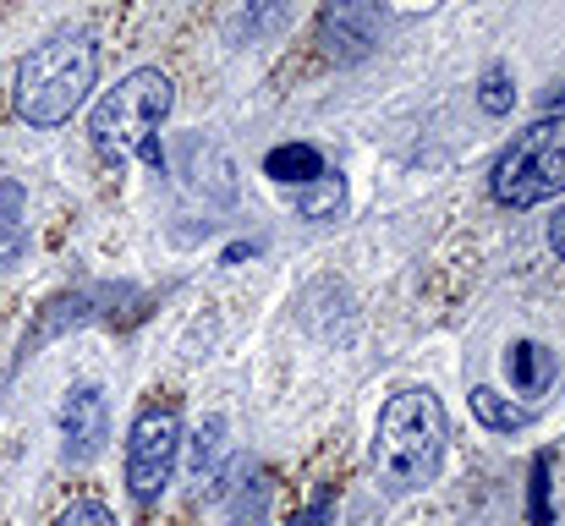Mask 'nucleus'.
Listing matches in <instances>:
<instances>
[{"mask_svg": "<svg viewBox=\"0 0 565 526\" xmlns=\"http://www.w3.org/2000/svg\"><path fill=\"white\" fill-rule=\"evenodd\" d=\"M99 77V50L83 28H61L33 44L17 66V116L28 127H61L83 110Z\"/></svg>", "mask_w": 565, "mask_h": 526, "instance_id": "f257e3e1", "label": "nucleus"}, {"mask_svg": "<svg viewBox=\"0 0 565 526\" xmlns=\"http://www.w3.org/2000/svg\"><path fill=\"white\" fill-rule=\"evenodd\" d=\"M445 461V406L428 389H401L379 406L374 472L384 494H417Z\"/></svg>", "mask_w": 565, "mask_h": 526, "instance_id": "f03ea898", "label": "nucleus"}, {"mask_svg": "<svg viewBox=\"0 0 565 526\" xmlns=\"http://www.w3.org/2000/svg\"><path fill=\"white\" fill-rule=\"evenodd\" d=\"M171 105H177V83H171L160 66H138V72H127V77L94 105V121H88L94 149H99L110 165H127V160H149V165H160L154 138H160Z\"/></svg>", "mask_w": 565, "mask_h": 526, "instance_id": "7ed1b4c3", "label": "nucleus"}, {"mask_svg": "<svg viewBox=\"0 0 565 526\" xmlns=\"http://www.w3.org/2000/svg\"><path fill=\"white\" fill-rule=\"evenodd\" d=\"M565 192V116H544L494 160V197L505 208H539Z\"/></svg>", "mask_w": 565, "mask_h": 526, "instance_id": "20e7f679", "label": "nucleus"}, {"mask_svg": "<svg viewBox=\"0 0 565 526\" xmlns=\"http://www.w3.org/2000/svg\"><path fill=\"white\" fill-rule=\"evenodd\" d=\"M182 461V411L177 406H143L127 433V494L138 505H154Z\"/></svg>", "mask_w": 565, "mask_h": 526, "instance_id": "39448f33", "label": "nucleus"}, {"mask_svg": "<svg viewBox=\"0 0 565 526\" xmlns=\"http://www.w3.org/2000/svg\"><path fill=\"white\" fill-rule=\"evenodd\" d=\"M379 28H384V0H324L319 11V44L335 66L363 61L379 44Z\"/></svg>", "mask_w": 565, "mask_h": 526, "instance_id": "423d86ee", "label": "nucleus"}, {"mask_svg": "<svg viewBox=\"0 0 565 526\" xmlns=\"http://www.w3.org/2000/svg\"><path fill=\"white\" fill-rule=\"evenodd\" d=\"M105 439H110V406H105V395L94 384L72 389L61 400V455L72 466H88L105 450Z\"/></svg>", "mask_w": 565, "mask_h": 526, "instance_id": "0eeeda50", "label": "nucleus"}, {"mask_svg": "<svg viewBox=\"0 0 565 526\" xmlns=\"http://www.w3.org/2000/svg\"><path fill=\"white\" fill-rule=\"evenodd\" d=\"M291 22V0H242V11L225 22L231 44H264Z\"/></svg>", "mask_w": 565, "mask_h": 526, "instance_id": "6e6552de", "label": "nucleus"}, {"mask_svg": "<svg viewBox=\"0 0 565 526\" xmlns=\"http://www.w3.org/2000/svg\"><path fill=\"white\" fill-rule=\"evenodd\" d=\"M22 253H28V192L11 175H0V269L17 264Z\"/></svg>", "mask_w": 565, "mask_h": 526, "instance_id": "1a4fd4ad", "label": "nucleus"}, {"mask_svg": "<svg viewBox=\"0 0 565 526\" xmlns=\"http://www.w3.org/2000/svg\"><path fill=\"white\" fill-rule=\"evenodd\" d=\"M264 175L280 181V186H308V181L324 175V154L313 143H280V149L264 154Z\"/></svg>", "mask_w": 565, "mask_h": 526, "instance_id": "9d476101", "label": "nucleus"}, {"mask_svg": "<svg viewBox=\"0 0 565 526\" xmlns=\"http://www.w3.org/2000/svg\"><path fill=\"white\" fill-rule=\"evenodd\" d=\"M505 373H511V384L522 395H539L555 378V351H544L539 341H516V346L505 351Z\"/></svg>", "mask_w": 565, "mask_h": 526, "instance_id": "9b49d317", "label": "nucleus"}, {"mask_svg": "<svg viewBox=\"0 0 565 526\" xmlns=\"http://www.w3.org/2000/svg\"><path fill=\"white\" fill-rule=\"evenodd\" d=\"M220 466H225V417H209L192 439V483L198 494L220 483Z\"/></svg>", "mask_w": 565, "mask_h": 526, "instance_id": "f8f14e48", "label": "nucleus"}, {"mask_svg": "<svg viewBox=\"0 0 565 526\" xmlns=\"http://www.w3.org/2000/svg\"><path fill=\"white\" fill-rule=\"evenodd\" d=\"M347 208V186H341V175H319V181H308V186H297V214L302 219H335Z\"/></svg>", "mask_w": 565, "mask_h": 526, "instance_id": "ddd939ff", "label": "nucleus"}, {"mask_svg": "<svg viewBox=\"0 0 565 526\" xmlns=\"http://www.w3.org/2000/svg\"><path fill=\"white\" fill-rule=\"evenodd\" d=\"M88 319V297H55L44 313H39V324H33V335L22 341V351H39L50 335H61L66 324H83Z\"/></svg>", "mask_w": 565, "mask_h": 526, "instance_id": "4468645a", "label": "nucleus"}, {"mask_svg": "<svg viewBox=\"0 0 565 526\" xmlns=\"http://www.w3.org/2000/svg\"><path fill=\"white\" fill-rule=\"evenodd\" d=\"M472 417L483 422V428H494V433H516V428H527V411H516L505 395H494V389H472Z\"/></svg>", "mask_w": 565, "mask_h": 526, "instance_id": "2eb2a0df", "label": "nucleus"}, {"mask_svg": "<svg viewBox=\"0 0 565 526\" xmlns=\"http://www.w3.org/2000/svg\"><path fill=\"white\" fill-rule=\"evenodd\" d=\"M478 105H483V116H511V105H516V83H511L505 66H489V72H483V83H478Z\"/></svg>", "mask_w": 565, "mask_h": 526, "instance_id": "dca6fc26", "label": "nucleus"}, {"mask_svg": "<svg viewBox=\"0 0 565 526\" xmlns=\"http://www.w3.org/2000/svg\"><path fill=\"white\" fill-rule=\"evenodd\" d=\"M533 526H550V455H533Z\"/></svg>", "mask_w": 565, "mask_h": 526, "instance_id": "f3484780", "label": "nucleus"}, {"mask_svg": "<svg viewBox=\"0 0 565 526\" xmlns=\"http://www.w3.org/2000/svg\"><path fill=\"white\" fill-rule=\"evenodd\" d=\"M55 526H116V516H110L99 500H77V505H66V511L55 516Z\"/></svg>", "mask_w": 565, "mask_h": 526, "instance_id": "a211bd4d", "label": "nucleus"}, {"mask_svg": "<svg viewBox=\"0 0 565 526\" xmlns=\"http://www.w3.org/2000/svg\"><path fill=\"white\" fill-rule=\"evenodd\" d=\"M297 526H330V489H324V494H319V500L308 505V516H302Z\"/></svg>", "mask_w": 565, "mask_h": 526, "instance_id": "6ab92c4d", "label": "nucleus"}, {"mask_svg": "<svg viewBox=\"0 0 565 526\" xmlns=\"http://www.w3.org/2000/svg\"><path fill=\"white\" fill-rule=\"evenodd\" d=\"M550 247H555V258H565V208L550 219Z\"/></svg>", "mask_w": 565, "mask_h": 526, "instance_id": "aec40b11", "label": "nucleus"}, {"mask_svg": "<svg viewBox=\"0 0 565 526\" xmlns=\"http://www.w3.org/2000/svg\"><path fill=\"white\" fill-rule=\"evenodd\" d=\"M550 105H555V116H565V88H555V94H550Z\"/></svg>", "mask_w": 565, "mask_h": 526, "instance_id": "412c9836", "label": "nucleus"}, {"mask_svg": "<svg viewBox=\"0 0 565 526\" xmlns=\"http://www.w3.org/2000/svg\"><path fill=\"white\" fill-rule=\"evenodd\" d=\"M358 526H363V522H358Z\"/></svg>", "mask_w": 565, "mask_h": 526, "instance_id": "4be33fe9", "label": "nucleus"}]
</instances>
